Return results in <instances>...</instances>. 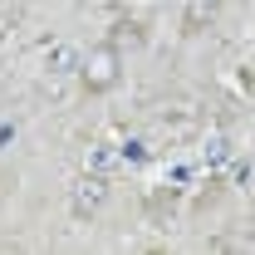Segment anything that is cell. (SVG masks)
Segmentation results:
<instances>
[{
	"mask_svg": "<svg viewBox=\"0 0 255 255\" xmlns=\"http://www.w3.org/2000/svg\"><path fill=\"white\" fill-rule=\"evenodd\" d=\"M103 196H108V182L103 177H79L74 191H69V206H74V216H89L103 206Z\"/></svg>",
	"mask_w": 255,
	"mask_h": 255,
	"instance_id": "7a4b0ae2",
	"label": "cell"
},
{
	"mask_svg": "<svg viewBox=\"0 0 255 255\" xmlns=\"http://www.w3.org/2000/svg\"><path fill=\"white\" fill-rule=\"evenodd\" d=\"M216 5H221V0H196V5L187 10V20H182V34H196V30H201V20L216 15Z\"/></svg>",
	"mask_w": 255,
	"mask_h": 255,
	"instance_id": "3957f363",
	"label": "cell"
},
{
	"mask_svg": "<svg viewBox=\"0 0 255 255\" xmlns=\"http://www.w3.org/2000/svg\"><path fill=\"white\" fill-rule=\"evenodd\" d=\"M118 79H123V49L113 39H103L89 54H79V84H84V94H113Z\"/></svg>",
	"mask_w": 255,
	"mask_h": 255,
	"instance_id": "6da1fadb",
	"label": "cell"
},
{
	"mask_svg": "<svg viewBox=\"0 0 255 255\" xmlns=\"http://www.w3.org/2000/svg\"><path fill=\"white\" fill-rule=\"evenodd\" d=\"M231 157V142L226 137H211V162H226Z\"/></svg>",
	"mask_w": 255,
	"mask_h": 255,
	"instance_id": "277c9868",
	"label": "cell"
}]
</instances>
